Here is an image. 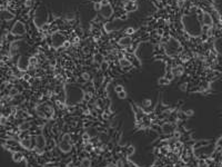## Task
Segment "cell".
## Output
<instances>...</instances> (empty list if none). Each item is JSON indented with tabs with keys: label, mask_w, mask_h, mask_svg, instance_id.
Returning a JSON list of instances; mask_svg holds the SVG:
<instances>
[{
	"label": "cell",
	"mask_w": 222,
	"mask_h": 167,
	"mask_svg": "<svg viewBox=\"0 0 222 167\" xmlns=\"http://www.w3.org/2000/svg\"><path fill=\"white\" fill-rule=\"evenodd\" d=\"M180 50H181V45H180L178 40L175 39V38H170L168 40L167 45H166V54L169 57L175 56Z\"/></svg>",
	"instance_id": "obj_1"
},
{
	"label": "cell",
	"mask_w": 222,
	"mask_h": 167,
	"mask_svg": "<svg viewBox=\"0 0 222 167\" xmlns=\"http://www.w3.org/2000/svg\"><path fill=\"white\" fill-rule=\"evenodd\" d=\"M11 33L14 36H23L26 33V26L22 21L15 22V25L11 28Z\"/></svg>",
	"instance_id": "obj_2"
},
{
	"label": "cell",
	"mask_w": 222,
	"mask_h": 167,
	"mask_svg": "<svg viewBox=\"0 0 222 167\" xmlns=\"http://www.w3.org/2000/svg\"><path fill=\"white\" fill-rule=\"evenodd\" d=\"M51 39H52V45H53V47L55 48H58V47H62L65 43H66V38L62 36L61 33H56L52 35L51 37Z\"/></svg>",
	"instance_id": "obj_3"
},
{
	"label": "cell",
	"mask_w": 222,
	"mask_h": 167,
	"mask_svg": "<svg viewBox=\"0 0 222 167\" xmlns=\"http://www.w3.org/2000/svg\"><path fill=\"white\" fill-rule=\"evenodd\" d=\"M198 19H201L202 25L205 26V27H208V28H211L212 25H213V19H212L211 15H210L209 12H207V11L202 12L201 17L199 16V17H198Z\"/></svg>",
	"instance_id": "obj_4"
},
{
	"label": "cell",
	"mask_w": 222,
	"mask_h": 167,
	"mask_svg": "<svg viewBox=\"0 0 222 167\" xmlns=\"http://www.w3.org/2000/svg\"><path fill=\"white\" fill-rule=\"evenodd\" d=\"M46 144H47V142H46V138L44 136L39 135V136L35 137V147H36V150L38 153H42Z\"/></svg>",
	"instance_id": "obj_5"
},
{
	"label": "cell",
	"mask_w": 222,
	"mask_h": 167,
	"mask_svg": "<svg viewBox=\"0 0 222 167\" xmlns=\"http://www.w3.org/2000/svg\"><path fill=\"white\" fill-rule=\"evenodd\" d=\"M99 11H100V15H101L105 19H109L110 17L113 15V9L109 4L101 5V8H100V10Z\"/></svg>",
	"instance_id": "obj_6"
},
{
	"label": "cell",
	"mask_w": 222,
	"mask_h": 167,
	"mask_svg": "<svg viewBox=\"0 0 222 167\" xmlns=\"http://www.w3.org/2000/svg\"><path fill=\"white\" fill-rule=\"evenodd\" d=\"M17 66H18V68L20 69L21 71H26V70H28L30 67V60L27 58V57H25V56H21V57L18 59Z\"/></svg>",
	"instance_id": "obj_7"
},
{
	"label": "cell",
	"mask_w": 222,
	"mask_h": 167,
	"mask_svg": "<svg viewBox=\"0 0 222 167\" xmlns=\"http://www.w3.org/2000/svg\"><path fill=\"white\" fill-rule=\"evenodd\" d=\"M177 124L175 123H164L162 125V131H163V134L166 135H171L173 134L177 129Z\"/></svg>",
	"instance_id": "obj_8"
},
{
	"label": "cell",
	"mask_w": 222,
	"mask_h": 167,
	"mask_svg": "<svg viewBox=\"0 0 222 167\" xmlns=\"http://www.w3.org/2000/svg\"><path fill=\"white\" fill-rule=\"evenodd\" d=\"M59 149L61 150L63 154H68V153L71 152V149H72V146H71V143L69 142H66V140H60L59 143Z\"/></svg>",
	"instance_id": "obj_9"
},
{
	"label": "cell",
	"mask_w": 222,
	"mask_h": 167,
	"mask_svg": "<svg viewBox=\"0 0 222 167\" xmlns=\"http://www.w3.org/2000/svg\"><path fill=\"white\" fill-rule=\"evenodd\" d=\"M21 145L26 149H31L35 146V138H30V136L23 137L21 139Z\"/></svg>",
	"instance_id": "obj_10"
},
{
	"label": "cell",
	"mask_w": 222,
	"mask_h": 167,
	"mask_svg": "<svg viewBox=\"0 0 222 167\" xmlns=\"http://www.w3.org/2000/svg\"><path fill=\"white\" fill-rule=\"evenodd\" d=\"M1 17H2V19H4L5 21H11L12 19L15 18V15L8 10H2V12H1Z\"/></svg>",
	"instance_id": "obj_11"
},
{
	"label": "cell",
	"mask_w": 222,
	"mask_h": 167,
	"mask_svg": "<svg viewBox=\"0 0 222 167\" xmlns=\"http://www.w3.org/2000/svg\"><path fill=\"white\" fill-rule=\"evenodd\" d=\"M131 43H132V40H131V38H130L129 36L123 37V38H121V39L119 40V45H120L121 47H123V48L129 47V46L131 45Z\"/></svg>",
	"instance_id": "obj_12"
},
{
	"label": "cell",
	"mask_w": 222,
	"mask_h": 167,
	"mask_svg": "<svg viewBox=\"0 0 222 167\" xmlns=\"http://www.w3.org/2000/svg\"><path fill=\"white\" fill-rule=\"evenodd\" d=\"M124 8H126V10L129 11V12H131V11H135L137 9H138V6H137V4H135V1H128L127 5L124 6Z\"/></svg>",
	"instance_id": "obj_13"
},
{
	"label": "cell",
	"mask_w": 222,
	"mask_h": 167,
	"mask_svg": "<svg viewBox=\"0 0 222 167\" xmlns=\"http://www.w3.org/2000/svg\"><path fill=\"white\" fill-rule=\"evenodd\" d=\"M183 71H184V69L182 66H175V68H172V74L175 76H182Z\"/></svg>",
	"instance_id": "obj_14"
},
{
	"label": "cell",
	"mask_w": 222,
	"mask_h": 167,
	"mask_svg": "<svg viewBox=\"0 0 222 167\" xmlns=\"http://www.w3.org/2000/svg\"><path fill=\"white\" fill-rule=\"evenodd\" d=\"M30 127H31V124H30L29 121H22V123L18 126L19 131H28V129H29Z\"/></svg>",
	"instance_id": "obj_15"
},
{
	"label": "cell",
	"mask_w": 222,
	"mask_h": 167,
	"mask_svg": "<svg viewBox=\"0 0 222 167\" xmlns=\"http://www.w3.org/2000/svg\"><path fill=\"white\" fill-rule=\"evenodd\" d=\"M119 65H120L121 67H123V68H126V67H130V66H131V61L127 58H120V60H119Z\"/></svg>",
	"instance_id": "obj_16"
},
{
	"label": "cell",
	"mask_w": 222,
	"mask_h": 167,
	"mask_svg": "<svg viewBox=\"0 0 222 167\" xmlns=\"http://www.w3.org/2000/svg\"><path fill=\"white\" fill-rule=\"evenodd\" d=\"M214 47L219 54H222V39H217L214 43Z\"/></svg>",
	"instance_id": "obj_17"
},
{
	"label": "cell",
	"mask_w": 222,
	"mask_h": 167,
	"mask_svg": "<svg viewBox=\"0 0 222 167\" xmlns=\"http://www.w3.org/2000/svg\"><path fill=\"white\" fill-rule=\"evenodd\" d=\"M22 158H23V156H22L21 153H15V154H14V156H12V159H14V162H16V163L21 162Z\"/></svg>",
	"instance_id": "obj_18"
},
{
	"label": "cell",
	"mask_w": 222,
	"mask_h": 167,
	"mask_svg": "<svg viewBox=\"0 0 222 167\" xmlns=\"http://www.w3.org/2000/svg\"><path fill=\"white\" fill-rule=\"evenodd\" d=\"M98 139H99V142H101V143L105 144V143H107L108 140H109V137H108V135H107L106 133H102V134L99 135Z\"/></svg>",
	"instance_id": "obj_19"
},
{
	"label": "cell",
	"mask_w": 222,
	"mask_h": 167,
	"mask_svg": "<svg viewBox=\"0 0 222 167\" xmlns=\"http://www.w3.org/2000/svg\"><path fill=\"white\" fill-rule=\"evenodd\" d=\"M93 61L96 62V64H99V65H101L102 62L105 61V60H103V57H102L101 55L100 54H97L95 56V58H93Z\"/></svg>",
	"instance_id": "obj_20"
},
{
	"label": "cell",
	"mask_w": 222,
	"mask_h": 167,
	"mask_svg": "<svg viewBox=\"0 0 222 167\" xmlns=\"http://www.w3.org/2000/svg\"><path fill=\"white\" fill-rule=\"evenodd\" d=\"M81 166L91 167V160L89 159V158H82V159H81Z\"/></svg>",
	"instance_id": "obj_21"
},
{
	"label": "cell",
	"mask_w": 222,
	"mask_h": 167,
	"mask_svg": "<svg viewBox=\"0 0 222 167\" xmlns=\"http://www.w3.org/2000/svg\"><path fill=\"white\" fill-rule=\"evenodd\" d=\"M189 59H190V56L187 52H183V54L180 55V60H181L182 62H187V61H189Z\"/></svg>",
	"instance_id": "obj_22"
},
{
	"label": "cell",
	"mask_w": 222,
	"mask_h": 167,
	"mask_svg": "<svg viewBox=\"0 0 222 167\" xmlns=\"http://www.w3.org/2000/svg\"><path fill=\"white\" fill-rule=\"evenodd\" d=\"M87 133L89 134L90 137H96V136L98 135V131H97L96 128H90V129H88Z\"/></svg>",
	"instance_id": "obj_23"
},
{
	"label": "cell",
	"mask_w": 222,
	"mask_h": 167,
	"mask_svg": "<svg viewBox=\"0 0 222 167\" xmlns=\"http://www.w3.org/2000/svg\"><path fill=\"white\" fill-rule=\"evenodd\" d=\"M169 83H170V81H169L166 77H161V78L158 79V84H159V85H168Z\"/></svg>",
	"instance_id": "obj_24"
},
{
	"label": "cell",
	"mask_w": 222,
	"mask_h": 167,
	"mask_svg": "<svg viewBox=\"0 0 222 167\" xmlns=\"http://www.w3.org/2000/svg\"><path fill=\"white\" fill-rule=\"evenodd\" d=\"M142 106L146 108V107H150L151 106V99H144L142 102Z\"/></svg>",
	"instance_id": "obj_25"
},
{
	"label": "cell",
	"mask_w": 222,
	"mask_h": 167,
	"mask_svg": "<svg viewBox=\"0 0 222 167\" xmlns=\"http://www.w3.org/2000/svg\"><path fill=\"white\" fill-rule=\"evenodd\" d=\"M61 139L62 140H66V142L71 143V136H70V134H65L63 136H62Z\"/></svg>",
	"instance_id": "obj_26"
},
{
	"label": "cell",
	"mask_w": 222,
	"mask_h": 167,
	"mask_svg": "<svg viewBox=\"0 0 222 167\" xmlns=\"http://www.w3.org/2000/svg\"><path fill=\"white\" fill-rule=\"evenodd\" d=\"M209 165L207 164V162L204 159H201L199 160V163H198V167H208Z\"/></svg>",
	"instance_id": "obj_27"
},
{
	"label": "cell",
	"mask_w": 222,
	"mask_h": 167,
	"mask_svg": "<svg viewBox=\"0 0 222 167\" xmlns=\"http://www.w3.org/2000/svg\"><path fill=\"white\" fill-rule=\"evenodd\" d=\"M124 89H123V87H122V86H121V85H118V86H116V87H114V91H116L117 94H119V93H121V91H123Z\"/></svg>",
	"instance_id": "obj_28"
},
{
	"label": "cell",
	"mask_w": 222,
	"mask_h": 167,
	"mask_svg": "<svg viewBox=\"0 0 222 167\" xmlns=\"http://www.w3.org/2000/svg\"><path fill=\"white\" fill-rule=\"evenodd\" d=\"M118 97H119L120 99H124L126 97H127V93H126L124 90L121 91V93H119V94H118Z\"/></svg>",
	"instance_id": "obj_29"
},
{
	"label": "cell",
	"mask_w": 222,
	"mask_h": 167,
	"mask_svg": "<svg viewBox=\"0 0 222 167\" xmlns=\"http://www.w3.org/2000/svg\"><path fill=\"white\" fill-rule=\"evenodd\" d=\"M100 66H101V69H102V70L105 71V70H106V69L108 68V66H109V64H108V61H106V60H105V61L102 62V64H101Z\"/></svg>",
	"instance_id": "obj_30"
},
{
	"label": "cell",
	"mask_w": 222,
	"mask_h": 167,
	"mask_svg": "<svg viewBox=\"0 0 222 167\" xmlns=\"http://www.w3.org/2000/svg\"><path fill=\"white\" fill-rule=\"evenodd\" d=\"M135 33V29H133L132 27H128L127 29H126V33H127V35H131V33Z\"/></svg>",
	"instance_id": "obj_31"
},
{
	"label": "cell",
	"mask_w": 222,
	"mask_h": 167,
	"mask_svg": "<svg viewBox=\"0 0 222 167\" xmlns=\"http://www.w3.org/2000/svg\"><path fill=\"white\" fill-rule=\"evenodd\" d=\"M164 77H166V78H167L169 81H171V80L173 79V74H172V73H168Z\"/></svg>",
	"instance_id": "obj_32"
},
{
	"label": "cell",
	"mask_w": 222,
	"mask_h": 167,
	"mask_svg": "<svg viewBox=\"0 0 222 167\" xmlns=\"http://www.w3.org/2000/svg\"><path fill=\"white\" fill-rule=\"evenodd\" d=\"M84 148H86V150H87V152H91V150L93 149V146L91 145V144H87V145L84 146Z\"/></svg>",
	"instance_id": "obj_33"
},
{
	"label": "cell",
	"mask_w": 222,
	"mask_h": 167,
	"mask_svg": "<svg viewBox=\"0 0 222 167\" xmlns=\"http://www.w3.org/2000/svg\"><path fill=\"white\" fill-rule=\"evenodd\" d=\"M172 135H173V137H175V139H179V138H180V136H181V133H180V131H175Z\"/></svg>",
	"instance_id": "obj_34"
},
{
	"label": "cell",
	"mask_w": 222,
	"mask_h": 167,
	"mask_svg": "<svg viewBox=\"0 0 222 167\" xmlns=\"http://www.w3.org/2000/svg\"><path fill=\"white\" fill-rule=\"evenodd\" d=\"M82 78H84V79L87 81V80L90 79V75H89L88 73H84V74H82Z\"/></svg>",
	"instance_id": "obj_35"
},
{
	"label": "cell",
	"mask_w": 222,
	"mask_h": 167,
	"mask_svg": "<svg viewBox=\"0 0 222 167\" xmlns=\"http://www.w3.org/2000/svg\"><path fill=\"white\" fill-rule=\"evenodd\" d=\"M133 153H135V148L132 146H129V148H128V155H132Z\"/></svg>",
	"instance_id": "obj_36"
},
{
	"label": "cell",
	"mask_w": 222,
	"mask_h": 167,
	"mask_svg": "<svg viewBox=\"0 0 222 167\" xmlns=\"http://www.w3.org/2000/svg\"><path fill=\"white\" fill-rule=\"evenodd\" d=\"M31 6H32V0H27V1H26V7H31Z\"/></svg>",
	"instance_id": "obj_37"
},
{
	"label": "cell",
	"mask_w": 222,
	"mask_h": 167,
	"mask_svg": "<svg viewBox=\"0 0 222 167\" xmlns=\"http://www.w3.org/2000/svg\"><path fill=\"white\" fill-rule=\"evenodd\" d=\"M187 115V116H192L193 115V110H191V109H188V110H186V113H184Z\"/></svg>",
	"instance_id": "obj_38"
},
{
	"label": "cell",
	"mask_w": 222,
	"mask_h": 167,
	"mask_svg": "<svg viewBox=\"0 0 222 167\" xmlns=\"http://www.w3.org/2000/svg\"><path fill=\"white\" fill-rule=\"evenodd\" d=\"M117 167H123V162L121 159H119L117 162Z\"/></svg>",
	"instance_id": "obj_39"
},
{
	"label": "cell",
	"mask_w": 222,
	"mask_h": 167,
	"mask_svg": "<svg viewBox=\"0 0 222 167\" xmlns=\"http://www.w3.org/2000/svg\"><path fill=\"white\" fill-rule=\"evenodd\" d=\"M186 88H187V84H184L183 86H180V89H181V90H186Z\"/></svg>",
	"instance_id": "obj_40"
}]
</instances>
